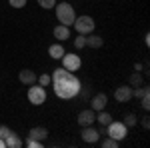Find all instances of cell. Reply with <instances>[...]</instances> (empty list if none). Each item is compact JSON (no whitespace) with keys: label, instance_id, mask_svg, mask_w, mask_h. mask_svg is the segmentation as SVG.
<instances>
[{"label":"cell","instance_id":"1","mask_svg":"<svg viewBox=\"0 0 150 148\" xmlns=\"http://www.w3.org/2000/svg\"><path fill=\"white\" fill-rule=\"evenodd\" d=\"M50 76H52V82H50L52 90H54V94L58 98L70 100V98L78 96V92L82 88V82L74 76V72H68L66 68H56Z\"/></svg>","mask_w":150,"mask_h":148},{"label":"cell","instance_id":"2","mask_svg":"<svg viewBox=\"0 0 150 148\" xmlns=\"http://www.w3.org/2000/svg\"><path fill=\"white\" fill-rule=\"evenodd\" d=\"M56 8V18L60 24H64V26H72L74 20H76V12H74V6L70 4V2H60Z\"/></svg>","mask_w":150,"mask_h":148},{"label":"cell","instance_id":"3","mask_svg":"<svg viewBox=\"0 0 150 148\" xmlns=\"http://www.w3.org/2000/svg\"><path fill=\"white\" fill-rule=\"evenodd\" d=\"M126 134H128V126L124 124V122L112 120L110 124L106 126V136L114 138V140H118V142H122V140L126 138Z\"/></svg>","mask_w":150,"mask_h":148},{"label":"cell","instance_id":"4","mask_svg":"<svg viewBox=\"0 0 150 148\" xmlns=\"http://www.w3.org/2000/svg\"><path fill=\"white\" fill-rule=\"evenodd\" d=\"M26 96H28V102L34 104V106H42V104L46 102V90H44L42 84H40V86L30 84V88H28V92H26Z\"/></svg>","mask_w":150,"mask_h":148},{"label":"cell","instance_id":"5","mask_svg":"<svg viewBox=\"0 0 150 148\" xmlns=\"http://www.w3.org/2000/svg\"><path fill=\"white\" fill-rule=\"evenodd\" d=\"M74 28H76V32L78 34H90L94 30V20H92V16H76V20H74V24H72Z\"/></svg>","mask_w":150,"mask_h":148},{"label":"cell","instance_id":"6","mask_svg":"<svg viewBox=\"0 0 150 148\" xmlns=\"http://www.w3.org/2000/svg\"><path fill=\"white\" fill-rule=\"evenodd\" d=\"M60 60H62V68H66L68 72H76L82 66V60L78 54H66L64 52V56L60 58Z\"/></svg>","mask_w":150,"mask_h":148},{"label":"cell","instance_id":"7","mask_svg":"<svg viewBox=\"0 0 150 148\" xmlns=\"http://www.w3.org/2000/svg\"><path fill=\"white\" fill-rule=\"evenodd\" d=\"M80 136H82V140H84V142H88V144H96V142L100 140V132H98V130L90 124V126H82Z\"/></svg>","mask_w":150,"mask_h":148},{"label":"cell","instance_id":"8","mask_svg":"<svg viewBox=\"0 0 150 148\" xmlns=\"http://www.w3.org/2000/svg\"><path fill=\"white\" fill-rule=\"evenodd\" d=\"M116 102H128L132 98V86H118L114 90Z\"/></svg>","mask_w":150,"mask_h":148},{"label":"cell","instance_id":"9","mask_svg":"<svg viewBox=\"0 0 150 148\" xmlns=\"http://www.w3.org/2000/svg\"><path fill=\"white\" fill-rule=\"evenodd\" d=\"M106 102H108V96L102 94V92H98V94H94V98L90 100V108H92L94 112L104 110V108H106Z\"/></svg>","mask_w":150,"mask_h":148},{"label":"cell","instance_id":"10","mask_svg":"<svg viewBox=\"0 0 150 148\" xmlns=\"http://www.w3.org/2000/svg\"><path fill=\"white\" fill-rule=\"evenodd\" d=\"M28 138L38 140V142H44V140L48 138V128H44V126H34V128H30Z\"/></svg>","mask_w":150,"mask_h":148},{"label":"cell","instance_id":"11","mask_svg":"<svg viewBox=\"0 0 150 148\" xmlns=\"http://www.w3.org/2000/svg\"><path fill=\"white\" fill-rule=\"evenodd\" d=\"M94 120H96V112L92 108L90 110H82L78 114V124L80 126H90V124H94Z\"/></svg>","mask_w":150,"mask_h":148},{"label":"cell","instance_id":"12","mask_svg":"<svg viewBox=\"0 0 150 148\" xmlns=\"http://www.w3.org/2000/svg\"><path fill=\"white\" fill-rule=\"evenodd\" d=\"M18 80H20L22 84H26V86H30V84H34V82H36V74L30 68H24V70L18 72Z\"/></svg>","mask_w":150,"mask_h":148},{"label":"cell","instance_id":"13","mask_svg":"<svg viewBox=\"0 0 150 148\" xmlns=\"http://www.w3.org/2000/svg\"><path fill=\"white\" fill-rule=\"evenodd\" d=\"M4 142H6V148H20L24 144L22 140H20V136L16 132H12V130H10V134L4 138Z\"/></svg>","mask_w":150,"mask_h":148},{"label":"cell","instance_id":"14","mask_svg":"<svg viewBox=\"0 0 150 148\" xmlns=\"http://www.w3.org/2000/svg\"><path fill=\"white\" fill-rule=\"evenodd\" d=\"M64 52H66V50H64V46L62 44H50L48 46V54H50V58H54V60H60V58L64 56Z\"/></svg>","mask_w":150,"mask_h":148},{"label":"cell","instance_id":"15","mask_svg":"<svg viewBox=\"0 0 150 148\" xmlns=\"http://www.w3.org/2000/svg\"><path fill=\"white\" fill-rule=\"evenodd\" d=\"M54 38H58V40H68L70 38V28L64 26V24H58L56 28H54Z\"/></svg>","mask_w":150,"mask_h":148},{"label":"cell","instance_id":"16","mask_svg":"<svg viewBox=\"0 0 150 148\" xmlns=\"http://www.w3.org/2000/svg\"><path fill=\"white\" fill-rule=\"evenodd\" d=\"M102 44H104V40H102V36H98V34L90 32V36L86 38V46H90V48H102Z\"/></svg>","mask_w":150,"mask_h":148},{"label":"cell","instance_id":"17","mask_svg":"<svg viewBox=\"0 0 150 148\" xmlns=\"http://www.w3.org/2000/svg\"><path fill=\"white\" fill-rule=\"evenodd\" d=\"M96 120H98L102 126H108L110 122H112V116L106 112V108H104V110H98V114H96Z\"/></svg>","mask_w":150,"mask_h":148},{"label":"cell","instance_id":"18","mask_svg":"<svg viewBox=\"0 0 150 148\" xmlns=\"http://www.w3.org/2000/svg\"><path fill=\"white\" fill-rule=\"evenodd\" d=\"M74 48H76V50L86 48V36H84V34H78L76 38H74Z\"/></svg>","mask_w":150,"mask_h":148},{"label":"cell","instance_id":"19","mask_svg":"<svg viewBox=\"0 0 150 148\" xmlns=\"http://www.w3.org/2000/svg\"><path fill=\"white\" fill-rule=\"evenodd\" d=\"M118 140H114V138H110V136H106L102 140V148H118Z\"/></svg>","mask_w":150,"mask_h":148},{"label":"cell","instance_id":"20","mask_svg":"<svg viewBox=\"0 0 150 148\" xmlns=\"http://www.w3.org/2000/svg\"><path fill=\"white\" fill-rule=\"evenodd\" d=\"M36 2H38V6L44 8V10H50V8L56 6V0H36Z\"/></svg>","mask_w":150,"mask_h":148},{"label":"cell","instance_id":"21","mask_svg":"<svg viewBox=\"0 0 150 148\" xmlns=\"http://www.w3.org/2000/svg\"><path fill=\"white\" fill-rule=\"evenodd\" d=\"M130 84H132V86H142V84H144V82H142V76H140L138 70H136V72H134V74L130 76Z\"/></svg>","mask_w":150,"mask_h":148},{"label":"cell","instance_id":"22","mask_svg":"<svg viewBox=\"0 0 150 148\" xmlns=\"http://www.w3.org/2000/svg\"><path fill=\"white\" fill-rule=\"evenodd\" d=\"M148 94H150V90H146L142 96H140V104H142L144 110H148V108H150V96H148Z\"/></svg>","mask_w":150,"mask_h":148},{"label":"cell","instance_id":"23","mask_svg":"<svg viewBox=\"0 0 150 148\" xmlns=\"http://www.w3.org/2000/svg\"><path fill=\"white\" fill-rule=\"evenodd\" d=\"M122 122H124V124H126L128 128H130V126H134V124H136V114L128 112L126 116H124V120H122Z\"/></svg>","mask_w":150,"mask_h":148},{"label":"cell","instance_id":"24","mask_svg":"<svg viewBox=\"0 0 150 148\" xmlns=\"http://www.w3.org/2000/svg\"><path fill=\"white\" fill-rule=\"evenodd\" d=\"M36 80H38L42 86H50V82H52V76H50V74H40V76H36Z\"/></svg>","mask_w":150,"mask_h":148},{"label":"cell","instance_id":"25","mask_svg":"<svg viewBox=\"0 0 150 148\" xmlns=\"http://www.w3.org/2000/svg\"><path fill=\"white\" fill-rule=\"evenodd\" d=\"M26 2H28V0H8V4H10L12 8H24Z\"/></svg>","mask_w":150,"mask_h":148},{"label":"cell","instance_id":"26","mask_svg":"<svg viewBox=\"0 0 150 148\" xmlns=\"http://www.w3.org/2000/svg\"><path fill=\"white\" fill-rule=\"evenodd\" d=\"M26 146H30V148H40V146H42V142H38V140H32V138H28V140H26Z\"/></svg>","mask_w":150,"mask_h":148},{"label":"cell","instance_id":"27","mask_svg":"<svg viewBox=\"0 0 150 148\" xmlns=\"http://www.w3.org/2000/svg\"><path fill=\"white\" fill-rule=\"evenodd\" d=\"M8 134H10V128H8V126H0V138H2V140H4V138L8 136Z\"/></svg>","mask_w":150,"mask_h":148},{"label":"cell","instance_id":"28","mask_svg":"<svg viewBox=\"0 0 150 148\" xmlns=\"http://www.w3.org/2000/svg\"><path fill=\"white\" fill-rule=\"evenodd\" d=\"M148 126H150V120H148V116H144V118H142V128L148 130Z\"/></svg>","mask_w":150,"mask_h":148},{"label":"cell","instance_id":"29","mask_svg":"<svg viewBox=\"0 0 150 148\" xmlns=\"http://www.w3.org/2000/svg\"><path fill=\"white\" fill-rule=\"evenodd\" d=\"M0 148H6V142H4L2 138H0Z\"/></svg>","mask_w":150,"mask_h":148}]
</instances>
